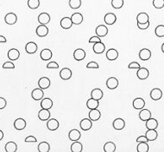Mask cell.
<instances>
[{"mask_svg": "<svg viewBox=\"0 0 164 152\" xmlns=\"http://www.w3.org/2000/svg\"><path fill=\"white\" fill-rule=\"evenodd\" d=\"M72 26H73V22L70 17H63L61 20V27L63 29H69L72 28Z\"/></svg>", "mask_w": 164, "mask_h": 152, "instance_id": "obj_28", "label": "cell"}, {"mask_svg": "<svg viewBox=\"0 0 164 152\" xmlns=\"http://www.w3.org/2000/svg\"><path fill=\"white\" fill-rule=\"evenodd\" d=\"M15 68V65L12 62H5L3 65V69H14Z\"/></svg>", "mask_w": 164, "mask_h": 152, "instance_id": "obj_48", "label": "cell"}, {"mask_svg": "<svg viewBox=\"0 0 164 152\" xmlns=\"http://www.w3.org/2000/svg\"><path fill=\"white\" fill-rule=\"evenodd\" d=\"M80 138H81V133L77 129L71 130L68 133V138L71 141H78V140H80Z\"/></svg>", "mask_w": 164, "mask_h": 152, "instance_id": "obj_17", "label": "cell"}, {"mask_svg": "<svg viewBox=\"0 0 164 152\" xmlns=\"http://www.w3.org/2000/svg\"><path fill=\"white\" fill-rule=\"evenodd\" d=\"M53 56V53L51 52V50L49 48H44L42 49V52L40 53V57H41V59L42 60H44V61H48L49 59H51Z\"/></svg>", "mask_w": 164, "mask_h": 152, "instance_id": "obj_23", "label": "cell"}, {"mask_svg": "<svg viewBox=\"0 0 164 152\" xmlns=\"http://www.w3.org/2000/svg\"><path fill=\"white\" fill-rule=\"evenodd\" d=\"M7 106V101L4 99V97H0V110L4 109Z\"/></svg>", "mask_w": 164, "mask_h": 152, "instance_id": "obj_49", "label": "cell"}, {"mask_svg": "<svg viewBox=\"0 0 164 152\" xmlns=\"http://www.w3.org/2000/svg\"><path fill=\"white\" fill-rule=\"evenodd\" d=\"M132 106L136 110H141L145 107V101L143 100V98H140V97L136 98L135 100L133 101Z\"/></svg>", "mask_w": 164, "mask_h": 152, "instance_id": "obj_12", "label": "cell"}, {"mask_svg": "<svg viewBox=\"0 0 164 152\" xmlns=\"http://www.w3.org/2000/svg\"><path fill=\"white\" fill-rule=\"evenodd\" d=\"M80 129L82 131H88L93 126V122L90 119H83L80 123Z\"/></svg>", "mask_w": 164, "mask_h": 152, "instance_id": "obj_10", "label": "cell"}, {"mask_svg": "<svg viewBox=\"0 0 164 152\" xmlns=\"http://www.w3.org/2000/svg\"><path fill=\"white\" fill-rule=\"evenodd\" d=\"M35 33H36V35L39 37H45L48 35L49 34V28L46 26V25L43 24H40L36 28V30H35Z\"/></svg>", "mask_w": 164, "mask_h": 152, "instance_id": "obj_1", "label": "cell"}, {"mask_svg": "<svg viewBox=\"0 0 164 152\" xmlns=\"http://www.w3.org/2000/svg\"><path fill=\"white\" fill-rule=\"evenodd\" d=\"M136 142L137 143H141V142H149V140L147 139V138L145 136H140L138 138H136Z\"/></svg>", "mask_w": 164, "mask_h": 152, "instance_id": "obj_54", "label": "cell"}, {"mask_svg": "<svg viewBox=\"0 0 164 152\" xmlns=\"http://www.w3.org/2000/svg\"><path fill=\"white\" fill-rule=\"evenodd\" d=\"M43 96H44V93H43V90L41 88H37V89L32 90L31 97L33 100L41 101L43 98Z\"/></svg>", "mask_w": 164, "mask_h": 152, "instance_id": "obj_4", "label": "cell"}, {"mask_svg": "<svg viewBox=\"0 0 164 152\" xmlns=\"http://www.w3.org/2000/svg\"><path fill=\"white\" fill-rule=\"evenodd\" d=\"M98 105H99V102H98V100H95L93 98H90L88 99L87 101V107L88 109H95V108H98Z\"/></svg>", "mask_w": 164, "mask_h": 152, "instance_id": "obj_35", "label": "cell"}, {"mask_svg": "<svg viewBox=\"0 0 164 152\" xmlns=\"http://www.w3.org/2000/svg\"><path fill=\"white\" fill-rule=\"evenodd\" d=\"M149 75H150V71L145 67H140L138 71H137V72H136V76L140 80L147 79L149 77Z\"/></svg>", "mask_w": 164, "mask_h": 152, "instance_id": "obj_7", "label": "cell"}, {"mask_svg": "<svg viewBox=\"0 0 164 152\" xmlns=\"http://www.w3.org/2000/svg\"><path fill=\"white\" fill-rule=\"evenodd\" d=\"M116 150V145L113 142H107L104 145V151L105 152H114Z\"/></svg>", "mask_w": 164, "mask_h": 152, "instance_id": "obj_40", "label": "cell"}, {"mask_svg": "<svg viewBox=\"0 0 164 152\" xmlns=\"http://www.w3.org/2000/svg\"><path fill=\"white\" fill-rule=\"evenodd\" d=\"M161 51H162V52L164 53V43L161 45Z\"/></svg>", "mask_w": 164, "mask_h": 152, "instance_id": "obj_57", "label": "cell"}, {"mask_svg": "<svg viewBox=\"0 0 164 152\" xmlns=\"http://www.w3.org/2000/svg\"><path fill=\"white\" fill-rule=\"evenodd\" d=\"M145 137L149 141H155L158 138V133L155 129H151V130H148L146 131Z\"/></svg>", "mask_w": 164, "mask_h": 152, "instance_id": "obj_30", "label": "cell"}, {"mask_svg": "<svg viewBox=\"0 0 164 152\" xmlns=\"http://www.w3.org/2000/svg\"><path fill=\"white\" fill-rule=\"evenodd\" d=\"M38 22L40 24H48L50 22V16L46 12H42L38 16Z\"/></svg>", "mask_w": 164, "mask_h": 152, "instance_id": "obj_25", "label": "cell"}, {"mask_svg": "<svg viewBox=\"0 0 164 152\" xmlns=\"http://www.w3.org/2000/svg\"><path fill=\"white\" fill-rule=\"evenodd\" d=\"M149 19H150L149 15L145 13V12H141L136 17L137 23H146L147 22H149Z\"/></svg>", "mask_w": 164, "mask_h": 152, "instance_id": "obj_34", "label": "cell"}, {"mask_svg": "<svg viewBox=\"0 0 164 152\" xmlns=\"http://www.w3.org/2000/svg\"><path fill=\"white\" fill-rule=\"evenodd\" d=\"M86 58V52L84 49L82 48H77L74 52H73V59L76 61H81Z\"/></svg>", "mask_w": 164, "mask_h": 152, "instance_id": "obj_5", "label": "cell"}, {"mask_svg": "<svg viewBox=\"0 0 164 152\" xmlns=\"http://www.w3.org/2000/svg\"><path fill=\"white\" fill-rule=\"evenodd\" d=\"M139 118L141 120L143 121H146L148 120L150 118H151V112L148 109H141L139 113Z\"/></svg>", "mask_w": 164, "mask_h": 152, "instance_id": "obj_31", "label": "cell"}, {"mask_svg": "<svg viewBox=\"0 0 164 152\" xmlns=\"http://www.w3.org/2000/svg\"><path fill=\"white\" fill-rule=\"evenodd\" d=\"M93 49V52H94L96 54H101V53H103V52H105V46L103 42H97V43H94Z\"/></svg>", "mask_w": 164, "mask_h": 152, "instance_id": "obj_22", "label": "cell"}, {"mask_svg": "<svg viewBox=\"0 0 164 152\" xmlns=\"http://www.w3.org/2000/svg\"><path fill=\"white\" fill-rule=\"evenodd\" d=\"M150 97L154 101H159L162 97V91L158 88H155L150 91Z\"/></svg>", "mask_w": 164, "mask_h": 152, "instance_id": "obj_18", "label": "cell"}, {"mask_svg": "<svg viewBox=\"0 0 164 152\" xmlns=\"http://www.w3.org/2000/svg\"><path fill=\"white\" fill-rule=\"evenodd\" d=\"M101 117V113L97 109H92L89 112V119L91 120L92 121H97Z\"/></svg>", "mask_w": 164, "mask_h": 152, "instance_id": "obj_27", "label": "cell"}, {"mask_svg": "<svg viewBox=\"0 0 164 152\" xmlns=\"http://www.w3.org/2000/svg\"><path fill=\"white\" fill-rule=\"evenodd\" d=\"M83 150V145L78 141H73L71 145V151L72 152H81Z\"/></svg>", "mask_w": 164, "mask_h": 152, "instance_id": "obj_37", "label": "cell"}, {"mask_svg": "<svg viewBox=\"0 0 164 152\" xmlns=\"http://www.w3.org/2000/svg\"><path fill=\"white\" fill-rule=\"evenodd\" d=\"M4 150L7 152H16L18 150V145L15 142H8L5 145Z\"/></svg>", "mask_w": 164, "mask_h": 152, "instance_id": "obj_36", "label": "cell"}, {"mask_svg": "<svg viewBox=\"0 0 164 152\" xmlns=\"http://www.w3.org/2000/svg\"><path fill=\"white\" fill-rule=\"evenodd\" d=\"M119 80L117 79L116 77H110L106 81V87L108 88L109 90H115L119 86Z\"/></svg>", "mask_w": 164, "mask_h": 152, "instance_id": "obj_13", "label": "cell"}, {"mask_svg": "<svg viewBox=\"0 0 164 152\" xmlns=\"http://www.w3.org/2000/svg\"><path fill=\"white\" fill-rule=\"evenodd\" d=\"M145 122H146L145 125H146V128L148 130H151V129H155L156 130L158 127V121L156 119H154V118H150Z\"/></svg>", "mask_w": 164, "mask_h": 152, "instance_id": "obj_26", "label": "cell"}, {"mask_svg": "<svg viewBox=\"0 0 164 152\" xmlns=\"http://www.w3.org/2000/svg\"><path fill=\"white\" fill-rule=\"evenodd\" d=\"M69 7L73 10H76L81 6V0H69Z\"/></svg>", "mask_w": 164, "mask_h": 152, "instance_id": "obj_41", "label": "cell"}, {"mask_svg": "<svg viewBox=\"0 0 164 152\" xmlns=\"http://www.w3.org/2000/svg\"><path fill=\"white\" fill-rule=\"evenodd\" d=\"M119 58V52L115 48H110L106 52V59L110 61H113Z\"/></svg>", "mask_w": 164, "mask_h": 152, "instance_id": "obj_14", "label": "cell"}, {"mask_svg": "<svg viewBox=\"0 0 164 152\" xmlns=\"http://www.w3.org/2000/svg\"><path fill=\"white\" fill-rule=\"evenodd\" d=\"M47 68L48 69H58L59 68V65L56 61H51V62H49L47 65Z\"/></svg>", "mask_w": 164, "mask_h": 152, "instance_id": "obj_47", "label": "cell"}, {"mask_svg": "<svg viewBox=\"0 0 164 152\" xmlns=\"http://www.w3.org/2000/svg\"><path fill=\"white\" fill-rule=\"evenodd\" d=\"M101 42V40H100V37H98L97 35H95V36H93L91 38L89 39V43H97V42Z\"/></svg>", "mask_w": 164, "mask_h": 152, "instance_id": "obj_51", "label": "cell"}, {"mask_svg": "<svg viewBox=\"0 0 164 152\" xmlns=\"http://www.w3.org/2000/svg\"><path fill=\"white\" fill-rule=\"evenodd\" d=\"M95 33H96L97 36L100 37V38L101 37H105L108 34V28L105 25H98V27L96 28Z\"/></svg>", "mask_w": 164, "mask_h": 152, "instance_id": "obj_6", "label": "cell"}, {"mask_svg": "<svg viewBox=\"0 0 164 152\" xmlns=\"http://www.w3.org/2000/svg\"><path fill=\"white\" fill-rule=\"evenodd\" d=\"M136 147V150L138 152H148L149 151V145L148 142H141Z\"/></svg>", "mask_w": 164, "mask_h": 152, "instance_id": "obj_39", "label": "cell"}, {"mask_svg": "<svg viewBox=\"0 0 164 152\" xmlns=\"http://www.w3.org/2000/svg\"><path fill=\"white\" fill-rule=\"evenodd\" d=\"M26 121L22 119V118H18L16 120L14 121V127L16 130H18V131H22L24 130L25 127H26Z\"/></svg>", "mask_w": 164, "mask_h": 152, "instance_id": "obj_21", "label": "cell"}, {"mask_svg": "<svg viewBox=\"0 0 164 152\" xmlns=\"http://www.w3.org/2000/svg\"><path fill=\"white\" fill-rule=\"evenodd\" d=\"M38 49V47L36 45V43L34 42H28L26 46H25V51L29 54H34L36 52Z\"/></svg>", "mask_w": 164, "mask_h": 152, "instance_id": "obj_3", "label": "cell"}, {"mask_svg": "<svg viewBox=\"0 0 164 152\" xmlns=\"http://www.w3.org/2000/svg\"><path fill=\"white\" fill-rule=\"evenodd\" d=\"M140 65L139 63L137 62H131L130 64H129V66H128V68L129 69H139Z\"/></svg>", "mask_w": 164, "mask_h": 152, "instance_id": "obj_50", "label": "cell"}, {"mask_svg": "<svg viewBox=\"0 0 164 152\" xmlns=\"http://www.w3.org/2000/svg\"><path fill=\"white\" fill-rule=\"evenodd\" d=\"M124 0H112V6L116 10L118 9H121L124 6Z\"/></svg>", "mask_w": 164, "mask_h": 152, "instance_id": "obj_44", "label": "cell"}, {"mask_svg": "<svg viewBox=\"0 0 164 152\" xmlns=\"http://www.w3.org/2000/svg\"><path fill=\"white\" fill-rule=\"evenodd\" d=\"M3 138H4V132H3V131L0 130V141L3 139Z\"/></svg>", "mask_w": 164, "mask_h": 152, "instance_id": "obj_56", "label": "cell"}, {"mask_svg": "<svg viewBox=\"0 0 164 152\" xmlns=\"http://www.w3.org/2000/svg\"><path fill=\"white\" fill-rule=\"evenodd\" d=\"M153 6L156 9H162L164 7V0H153Z\"/></svg>", "mask_w": 164, "mask_h": 152, "instance_id": "obj_45", "label": "cell"}, {"mask_svg": "<svg viewBox=\"0 0 164 152\" xmlns=\"http://www.w3.org/2000/svg\"><path fill=\"white\" fill-rule=\"evenodd\" d=\"M139 58L143 61L149 60L151 58V51L148 48H143L139 52Z\"/></svg>", "mask_w": 164, "mask_h": 152, "instance_id": "obj_19", "label": "cell"}, {"mask_svg": "<svg viewBox=\"0 0 164 152\" xmlns=\"http://www.w3.org/2000/svg\"><path fill=\"white\" fill-rule=\"evenodd\" d=\"M103 96H104V93L100 89H94L91 92V97L95 100H101Z\"/></svg>", "mask_w": 164, "mask_h": 152, "instance_id": "obj_32", "label": "cell"}, {"mask_svg": "<svg viewBox=\"0 0 164 152\" xmlns=\"http://www.w3.org/2000/svg\"><path fill=\"white\" fill-rule=\"evenodd\" d=\"M50 79L49 77H46V76H43V77H41L38 81V86L39 88H41L42 90H46V89H49V86H50Z\"/></svg>", "mask_w": 164, "mask_h": 152, "instance_id": "obj_15", "label": "cell"}, {"mask_svg": "<svg viewBox=\"0 0 164 152\" xmlns=\"http://www.w3.org/2000/svg\"><path fill=\"white\" fill-rule=\"evenodd\" d=\"M104 20L107 25H113L117 21V17L114 13H107L105 14Z\"/></svg>", "mask_w": 164, "mask_h": 152, "instance_id": "obj_24", "label": "cell"}, {"mask_svg": "<svg viewBox=\"0 0 164 152\" xmlns=\"http://www.w3.org/2000/svg\"><path fill=\"white\" fill-rule=\"evenodd\" d=\"M37 149L39 152H49L50 150V145L48 142H41Z\"/></svg>", "mask_w": 164, "mask_h": 152, "instance_id": "obj_38", "label": "cell"}, {"mask_svg": "<svg viewBox=\"0 0 164 152\" xmlns=\"http://www.w3.org/2000/svg\"><path fill=\"white\" fill-rule=\"evenodd\" d=\"M40 6V0H28V7L31 10H35Z\"/></svg>", "mask_w": 164, "mask_h": 152, "instance_id": "obj_42", "label": "cell"}, {"mask_svg": "<svg viewBox=\"0 0 164 152\" xmlns=\"http://www.w3.org/2000/svg\"><path fill=\"white\" fill-rule=\"evenodd\" d=\"M59 121L56 119H49L47 122V127L49 131H56L59 128Z\"/></svg>", "mask_w": 164, "mask_h": 152, "instance_id": "obj_9", "label": "cell"}, {"mask_svg": "<svg viewBox=\"0 0 164 152\" xmlns=\"http://www.w3.org/2000/svg\"><path fill=\"white\" fill-rule=\"evenodd\" d=\"M24 141L26 143H35V142L37 141V139L34 136H28L27 138H25Z\"/></svg>", "mask_w": 164, "mask_h": 152, "instance_id": "obj_53", "label": "cell"}, {"mask_svg": "<svg viewBox=\"0 0 164 152\" xmlns=\"http://www.w3.org/2000/svg\"><path fill=\"white\" fill-rule=\"evenodd\" d=\"M155 34L157 37H164V25H158L155 29Z\"/></svg>", "mask_w": 164, "mask_h": 152, "instance_id": "obj_43", "label": "cell"}, {"mask_svg": "<svg viewBox=\"0 0 164 152\" xmlns=\"http://www.w3.org/2000/svg\"><path fill=\"white\" fill-rule=\"evenodd\" d=\"M38 118L39 120H41L42 121H46L50 118V112L48 109H44L42 108V110L39 111L38 113Z\"/></svg>", "mask_w": 164, "mask_h": 152, "instance_id": "obj_29", "label": "cell"}, {"mask_svg": "<svg viewBox=\"0 0 164 152\" xmlns=\"http://www.w3.org/2000/svg\"><path fill=\"white\" fill-rule=\"evenodd\" d=\"M87 69H98V68H99V66H98V64L97 62L91 61V62H89L87 65Z\"/></svg>", "mask_w": 164, "mask_h": 152, "instance_id": "obj_46", "label": "cell"}, {"mask_svg": "<svg viewBox=\"0 0 164 152\" xmlns=\"http://www.w3.org/2000/svg\"><path fill=\"white\" fill-rule=\"evenodd\" d=\"M71 21L73 22V24L75 25H80L83 22V16L82 14H80L79 12L77 13H73L72 16H71Z\"/></svg>", "mask_w": 164, "mask_h": 152, "instance_id": "obj_20", "label": "cell"}, {"mask_svg": "<svg viewBox=\"0 0 164 152\" xmlns=\"http://www.w3.org/2000/svg\"><path fill=\"white\" fill-rule=\"evenodd\" d=\"M4 22L7 23L8 25H14L17 22H18V17L17 15L13 13V12H10L8 14L5 15L4 17Z\"/></svg>", "mask_w": 164, "mask_h": 152, "instance_id": "obj_2", "label": "cell"}, {"mask_svg": "<svg viewBox=\"0 0 164 152\" xmlns=\"http://www.w3.org/2000/svg\"><path fill=\"white\" fill-rule=\"evenodd\" d=\"M137 27L140 29H147L150 27V22H147L146 23H137Z\"/></svg>", "mask_w": 164, "mask_h": 152, "instance_id": "obj_52", "label": "cell"}, {"mask_svg": "<svg viewBox=\"0 0 164 152\" xmlns=\"http://www.w3.org/2000/svg\"><path fill=\"white\" fill-rule=\"evenodd\" d=\"M60 77L62 80H68L72 77V71L69 68H63L60 71Z\"/></svg>", "mask_w": 164, "mask_h": 152, "instance_id": "obj_16", "label": "cell"}, {"mask_svg": "<svg viewBox=\"0 0 164 152\" xmlns=\"http://www.w3.org/2000/svg\"><path fill=\"white\" fill-rule=\"evenodd\" d=\"M6 42H7V40L4 35H0V43H5Z\"/></svg>", "mask_w": 164, "mask_h": 152, "instance_id": "obj_55", "label": "cell"}, {"mask_svg": "<svg viewBox=\"0 0 164 152\" xmlns=\"http://www.w3.org/2000/svg\"><path fill=\"white\" fill-rule=\"evenodd\" d=\"M112 126L115 130H118V131H120V130H123L124 126H125V121L124 120H123L121 118H118L116 119L115 120L112 122Z\"/></svg>", "mask_w": 164, "mask_h": 152, "instance_id": "obj_8", "label": "cell"}, {"mask_svg": "<svg viewBox=\"0 0 164 152\" xmlns=\"http://www.w3.org/2000/svg\"><path fill=\"white\" fill-rule=\"evenodd\" d=\"M41 107L42 108L49 110L53 107V101L50 98H42L41 101Z\"/></svg>", "mask_w": 164, "mask_h": 152, "instance_id": "obj_33", "label": "cell"}, {"mask_svg": "<svg viewBox=\"0 0 164 152\" xmlns=\"http://www.w3.org/2000/svg\"><path fill=\"white\" fill-rule=\"evenodd\" d=\"M8 58L11 61H15V60H18L20 57V52L18 51V49L16 48H11L8 51L7 53Z\"/></svg>", "mask_w": 164, "mask_h": 152, "instance_id": "obj_11", "label": "cell"}]
</instances>
